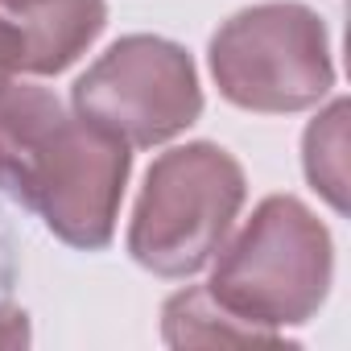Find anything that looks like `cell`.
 Returning a JSON list of instances; mask_svg holds the SVG:
<instances>
[{"instance_id":"cell-10","label":"cell","mask_w":351,"mask_h":351,"mask_svg":"<svg viewBox=\"0 0 351 351\" xmlns=\"http://www.w3.org/2000/svg\"><path fill=\"white\" fill-rule=\"evenodd\" d=\"M17 54H21V38L13 29V21L0 13V91H5L21 71H17Z\"/></svg>"},{"instance_id":"cell-3","label":"cell","mask_w":351,"mask_h":351,"mask_svg":"<svg viewBox=\"0 0 351 351\" xmlns=\"http://www.w3.org/2000/svg\"><path fill=\"white\" fill-rule=\"evenodd\" d=\"M207 66L232 108L261 116L318 108L335 87L326 21L302 0H265L232 13L211 34Z\"/></svg>"},{"instance_id":"cell-6","label":"cell","mask_w":351,"mask_h":351,"mask_svg":"<svg viewBox=\"0 0 351 351\" xmlns=\"http://www.w3.org/2000/svg\"><path fill=\"white\" fill-rule=\"evenodd\" d=\"M71 124L75 116L46 87L13 79L0 91V195L34 211L58 165Z\"/></svg>"},{"instance_id":"cell-8","label":"cell","mask_w":351,"mask_h":351,"mask_svg":"<svg viewBox=\"0 0 351 351\" xmlns=\"http://www.w3.org/2000/svg\"><path fill=\"white\" fill-rule=\"evenodd\" d=\"M161 339L169 347H293L289 339H277L269 330H256L248 322H240L236 314H228L207 285H186L173 298H165L161 306Z\"/></svg>"},{"instance_id":"cell-7","label":"cell","mask_w":351,"mask_h":351,"mask_svg":"<svg viewBox=\"0 0 351 351\" xmlns=\"http://www.w3.org/2000/svg\"><path fill=\"white\" fill-rule=\"evenodd\" d=\"M21 38L17 71L34 79L62 75L75 66L108 25V0H42L34 9L5 13Z\"/></svg>"},{"instance_id":"cell-9","label":"cell","mask_w":351,"mask_h":351,"mask_svg":"<svg viewBox=\"0 0 351 351\" xmlns=\"http://www.w3.org/2000/svg\"><path fill=\"white\" fill-rule=\"evenodd\" d=\"M347 116L351 104L335 95L302 132V169L306 182L335 215H347Z\"/></svg>"},{"instance_id":"cell-1","label":"cell","mask_w":351,"mask_h":351,"mask_svg":"<svg viewBox=\"0 0 351 351\" xmlns=\"http://www.w3.org/2000/svg\"><path fill=\"white\" fill-rule=\"evenodd\" d=\"M335 281V240L298 195H269L252 219L223 240L211 261L207 293L240 322L285 339L306 326Z\"/></svg>"},{"instance_id":"cell-5","label":"cell","mask_w":351,"mask_h":351,"mask_svg":"<svg viewBox=\"0 0 351 351\" xmlns=\"http://www.w3.org/2000/svg\"><path fill=\"white\" fill-rule=\"evenodd\" d=\"M132 173V149L112 132L75 116L66 149L34 207L42 223L79 252H99L116 236L124 186Z\"/></svg>"},{"instance_id":"cell-2","label":"cell","mask_w":351,"mask_h":351,"mask_svg":"<svg viewBox=\"0 0 351 351\" xmlns=\"http://www.w3.org/2000/svg\"><path fill=\"white\" fill-rule=\"evenodd\" d=\"M248 199L244 165L215 141H186L153 157L128 219V256L153 277L203 273Z\"/></svg>"},{"instance_id":"cell-4","label":"cell","mask_w":351,"mask_h":351,"mask_svg":"<svg viewBox=\"0 0 351 351\" xmlns=\"http://www.w3.org/2000/svg\"><path fill=\"white\" fill-rule=\"evenodd\" d=\"M71 108L128 149H153L182 136L203 116L199 66L178 42L128 34L75 79Z\"/></svg>"},{"instance_id":"cell-12","label":"cell","mask_w":351,"mask_h":351,"mask_svg":"<svg viewBox=\"0 0 351 351\" xmlns=\"http://www.w3.org/2000/svg\"><path fill=\"white\" fill-rule=\"evenodd\" d=\"M42 0H0V13H21V9H34Z\"/></svg>"},{"instance_id":"cell-11","label":"cell","mask_w":351,"mask_h":351,"mask_svg":"<svg viewBox=\"0 0 351 351\" xmlns=\"http://www.w3.org/2000/svg\"><path fill=\"white\" fill-rule=\"evenodd\" d=\"M29 343V318L17 306H0V347H25Z\"/></svg>"}]
</instances>
